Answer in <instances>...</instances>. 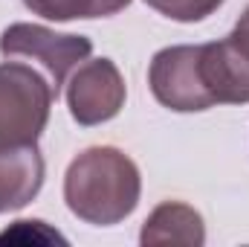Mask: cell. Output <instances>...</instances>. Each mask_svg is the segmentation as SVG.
<instances>
[{
    "mask_svg": "<svg viewBox=\"0 0 249 247\" xmlns=\"http://www.w3.org/2000/svg\"><path fill=\"white\" fill-rule=\"evenodd\" d=\"M139 242L148 245H203L206 242V227L203 218L194 206L180 201H165L160 204L142 224Z\"/></svg>",
    "mask_w": 249,
    "mask_h": 247,
    "instance_id": "cell-8",
    "label": "cell"
},
{
    "mask_svg": "<svg viewBox=\"0 0 249 247\" xmlns=\"http://www.w3.org/2000/svg\"><path fill=\"white\" fill-rule=\"evenodd\" d=\"M142 195L139 166L116 145L84 148L64 175V201L70 212L93 227L124 221Z\"/></svg>",
    "mask_w": 249,
    "mask_h": 247,
    "instance_id": "cell-1",
    "label": "cell"
},
{
    "mask_svg": "<svg viewBox=\"0 0 249 247\" xmlns=\"http://www.w3.org/2000/svg\"><path fill=\"white\" fill-rule=\"evenodd\" d=\"M197 84L209 108L249 102V50L232 32L220 41L197 44Z\"/></svg>",
    "mask_w": 249,
    "mask_h": 247,
    "instance_id": "cell-5",
    "label": "cell"
},
{
    "mask_svg": "<svg viewBox=\"0 0 249 247\" xmlns=\"http://www.w3.org/2000/svg\"><path fill=\"white\" fill-rule=\"evenodd\" d=\"M0 53L9 56H26L32 62H41L50 73V84L55 93L67 82L70 70L90 59L93 41L87 35H72V32H55L41 23H12L0 35Z\"/></svg>",
    "mask_w": 249,
    "mask_h": 247,
    "instance_id": "cell-3",
    "label": "cell"
},
{
    "mask_svg": "<svg viewBox=\"0 0 249 247\" xmlns=\"http://www.w3.org/2000/svg\"><path fill=\"white\" fill-rule=\"evenodd\" d=\"M124 76L110 59H93L78 64L67 82V108L70 117L84 128L113 120L124 108Z\"/></svg>",
    "mask_w": 249,
    "mask_h": 247,
    "instance_id": "cell-4",
    "label": "cell"
},
{
    "mask_svg": "<svg viewBox=\"0 0 249 247\" xmlns=\"http://www.w3.org/2000/svg\"><path fill=\"white\" fill-rule=\"evenodd\" d=\"M154 12L180 21V23H197L209 15H214L226 0H145Z\"/></svg>",
    "mask_w": 249,
    "mask_h": 247,
    "instance_id": "cell-10",
    "label": "cell"
},
{
    "mask_svg": "<svg viewBox=\"0 0 249 247\" xmlns=\"http://www.w3.org/2000/svg\"><path fill=\"white\" fill-rule=\"evenodd\" d=\"M232 35H235V38H238V41H241V44H244V47L249 50V6H247V12L238 18V23H235Z\"/></svg>",
    "mask_w": 249,
    "mask_h": 247,
    "instance_id": "cell-11",
    "label": "cell"
},
{
    "mask_svg": "<svg viewBox=\"0 0 249 247\" xmlns=\"http://www.w3.org/2000/svg\"><path fill=\"white\" fill-rule=\"evenodd\" d=\"M32 15H41L47 21H93V18H110L130 6V0H23Z\"/></svg>",
    "mask_w": 249,
    "mask_h": 247,
    "instance_id": "cell-9",
    "label": "cell"
},
{
    "mask_svg": "<svg viewBox=\"0 0 249 247\" xmlns=\"http://www.w3.org/2000/svg\"><path fill=\"white\" fill-rule=\"evenodd\" d=\"M44 154L38 143L0 148V215L23 209L44 186Z\"/></svg>",
    "mask_w": 249,
    "mask_h": 247,
    "instance_id": "cell-7",
    "label": "cell"
},
{
    "mask_svg": "<svg viewBox=\"0 0 249 247\" xmlns=\"http://www.w3.org/2000/svg\"><path fill=\"white\" fill-rule=\"evenodd\" d=\"M148 84L154 99L177 114L209 111L197 84V44H177L160 50L148 67Z\"/></svg>",
    "mask_w": 249,
    "mask_h": 247,
    "instance_id": "cell-6",
    "label": "cell"
},
{
    "mask_svg": "<svg viewBox=\"0 0 249 247\" xmlns=\"http://www.w3.org/2000/svg\"><path fill=\"white\" fill-rule=\"evenodd\" d=\"M55 99V87L29 64H0V148L38 143Z\"/></svg>",
    "mask_w": 249,
    "mask_h": 247,
    "instance_id": "cell-2",
    "label": "cell"
}]
</instances>
